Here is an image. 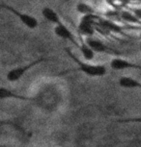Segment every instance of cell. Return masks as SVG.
I'll return each mask as SVG.
<instances>
[{"mask_svg": "<svg viewBox=\"0 0 141 147\" xmlns=\"http://www.w3.org/2000/svg\"><path fill=\"white\" fill-rule=\"evenodd\" d=\"M67 53L69 56L72 58V60L74 61V63L78 65V70L84 73L85 75L91 76V77H101L104 76L107 73V69L103 65H93L86 62H82L78 58H76L72 52L67 49Z\"/></svg>", "mask_w": 141, "mask_h": 147, "instance_id": "obj_1", "label": "cell"}, {"mask_svg": "<svg viewBox=\"0 0 141 147\" xmlns=\"http://www.w3.org/2000/svg\"><path fill=\"white\" fill-rule=\"evenodd\" d=\"M0 8H1V9H4L5 11H7V12H9V13H12V15L16 16L18 20L20 21L24 26L27 27L28 29L33 30V29L38 28L39 21L35 16L29 15V13L20 12V11L16 10L14 7L10 6V5H7V4H3V3L0 4Z\"/></svg>", "mask_w": 141, "mask_h": 147, "instance_id": "obj_2", "label": "cell"}, {"mask_svg": "<svg viewBox=\"0 0 141 147\" xmlns=\"http://www.w3.org/2000/svg\"><path fill=\"white\" fill-rule=\"evenodd\" d=\"M45 61H46L45 58H39V59L34 60V61H32L31 63H27V65L16 66V67L11 69L10 71H8L6 78H7L8 81L11 82V83L18 82V80H20L24 75H25V73H27L30 69L35 67L36 65H40V63H44Z\"/></svg>", "mask_w": 141, "mask_h": 147, "instance_id": "obj_3", "label": "cell"}, {"mask_svg": "<svg viewBox=\"0 0 141 147\" xmlns=\"http://www.w3.org/2000/svg\"><path fill=\"white\" fill-rule=\"evenodd\" d=\"M95 23H96V16L95 13L83 16L78 24V33L79 35L84 37H93L95 34Z\"/></svg>", "mask_w": 141, "mask_h": 147, "instance_id": "obj_4", "label": "cell"}, {"mask_svg": "<svg viewBox=\"0 0 141 147\" xmlns=\"http://www.w3.org/2000/svg\"><path fill=\"white\" fill-rule=\"evenodd\" d=\"M54 31V34L59 37L60 38L66 41H69V42H72L74 45H76V47H78L79 44L77 43V40L76 38H74V36L73 35V33L71 32V30L68 28L67 26L65 25L64 23H59V24H56L53 29Z\"/></svg>", "mask_w": 141, "mask_h": 147, "instance_id": "obj_5", "label": "cell"}, {"mask_svg": "<svg viewBox=\"0 0 141 147\" xmlns=\"http://www.w3.org/2000/svg\"><path fill=\"white\" fill-rule=\"evenodd\" d=\"M110 67L114 70H125V69H139L141 70V65H136L128 60L122 58H115L110 62Z\"/></svg>", "mask_w": 141, "mask_h": 147, "instance_id": "obj_6", "label": "cell"}, {"mask_svg": "<svg viewBox=\"0 0 141 147\" xmlns=\"http://www.w3.org/2000/svg\"><path fill=\"white\" fill-rule=\"evenodd\" d=\"M86 43L91 47V49L95 52V53H110V49L104 44L103 41L95 38L93 37L86 38Z\"/></svg>", "mask_w": 141, "mask_h": 147, "instance_id": "obj_7", "label": "cell"}, {"mask_svg": "<svg viewBox=\"0 0 141 147\" xmlns=\"http://www.w3.org/2000/svg\"><path fill=\"white\" fill-rule=\"evenodd\" d=\"M0 99H18V100H23V101L32 100V98L20 95V94L16 93L15 91L4 87H0Z\"/></svg>", "mask_w": 141, "mask_h": 147, "instance_id": "obj_8", "label": "cell"}, {"mask_svg": "<svg viewBox=\"0 0 141 147\" xmlns=\"http://www.w3.org/2000/svg\"><path fill=\"white\" fill-rule=\"evenodd\" d=\"M119 86L129 90H141V82L128 76H123L119 79Z\"/></svg>", "mask_w": 141, "mask_h": 147, "instance_id": "obj_9", "label": "cell"}, {"mask_svg": "<svg viewBox=\"0 0 141 147\" xmlns=\"http://www.w3.org/2000/svg\"><path fill=\"white\" fill-rule=\"evenodd\" d=\"M42 15L44 18H45V19H46L48 22H51V23L55 24V25L59 23H62V20H61V18H60L59 15L57 13V12L50 7L43 8Z\"/></svg>", "mask_w": 141, "mask_h": 147, "instance_id": "obj_10", "label": "cell"}, {"mask_svg": "<svg viewBox=\"0 0 141 147\" xmlns=\"http://www.w3.org/2000/svg\"><path fill=\"white\" fill-rule=\"evenodd\" d=\"M78 48L80 52H81L82 56L86 61H92L94 56H95V52H94L92 49H91V47L88 45L86 43V41H83L81 40V43H80V45H78Z\"/></svg>", "mask_w": 141, "mask_h": 147, "instance_id": "obj_11", "label": "cell"}, {"mask_svg": "<svg viewBox=\"0 0 141 147\" xmlns=\"http://www.w3.org/2000/svg\"><path fill=\"white\" fill-rule=\"evenodd\" d=\"M76 11L79 13H81V15H83V16L91 15V13H95V11H94V9H93V7L90 6L89 4L84 3V2H78V3L76 4Z\"/></svg>", "mask_w": 141, "mask_h": 147, "instance_id": "obj_12", "label": "cell"}, {"mask_svg": "<svg viewBox=\"0 0 141 147\" xmlns=\"http://www.w3.org/2000/svg\"><path fill=\"white\" fill-rule=\"evenodd\" d=\"M120 16H121V18L124 19V20L127 22H129V23H140V20L134 15V13L128 12V11H124V12L121 13Z\"/></svg>", "mask_w": 141, "mask_h": 147, "instance_id": "obj_13", "label": "cell"}, {"mask_svg": "<svg viewBox=\"0 0 141 147\" xmlns=\"http://www.w3.org/2000/svg\"><path fill=\"white\" fill-rule=\"evenodd\" d=\"M119 123H139L141 124V117H132V118H123L117 120Z\"/></svg>", "mask_w": 141, "mask_h": 147, "instance_id": "obj_14", "label": "cell"}, {"mask_svg": "<svg viewBox=\"0 0 141 147\" xmlns=\"http://www.w3.org/2000/svg\"><path fill=\"white\" fill-rule=\"evenodd\" d=\"M132 13H134V15L136 16L139 20H141V8H135V9H134V11H132Z\"/></svg>", "mask_w": 141, "mask_h": 147, "instance_id": "obj_15", "label": "cell"}, {"mask_svg": "<svg viewBox=\"0 0 141 147\" xmlns=\"http://www.w3.org/2000/svg\"><path fill=\"white\" fill-rule=\"evenodd\" d=\"M139 38H140V40H141V31H140V33H139Z\"/></svg>", "mask_w": 141, "mask_h": 147, "instance_id": "obj_16", "label": "cell"}, {"mask_svg": "<svg viewBox=\"0 0 141 147\" xmlns=\"http://www.w3.org/2000/svg\"><path fill=\"white\" fill-rule=\"evenodd\" d=\"M139 48H140V50H141V40H140V43H139Z\"/></svg>", "mask_w": 141, "mask_h": 147, "instance_id": "obj_17", "label": "cell"}, {"mask_svg": "<svg viewBox=\"0 0 141 147\" xmlns=\"http://www.w3.org/2000/svg\"><path fill=\"white\" fill-rule=\"evenodd\" d=\"M0 147H7V146H4V145H1V144H0Z\"/></svg>", "mask_w": 141, "mask_h": 147, "instance_id": "obj_18", "label": "cell"}]
</instances>
